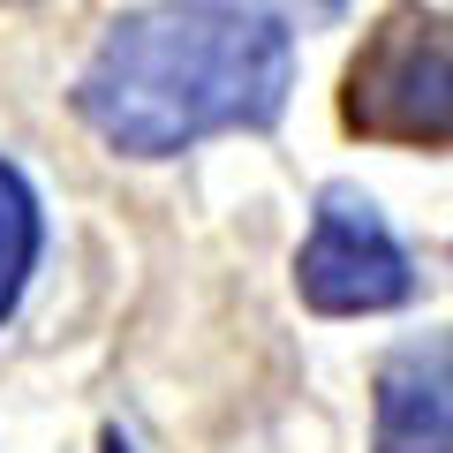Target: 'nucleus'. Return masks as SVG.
<instances>
[{
    "mask_svg": "<svg viewBox=\"0 0 453 453\" xmlns=\"http://www.w3.org/2000/svg\"><path fill=\"white\" fill-rule=\"evenodd\" d=\"M378 453H453V348H401L378 371Z\"/></svg>",
    "mask_w": 453,
    "mask_h": 453,
    "instance_id": "20e7f679",
    "label": "nucleus"
},
{
    "mask_svg": "<svg viewBox=\"0 0 453 453\" xmlns=\"http://www.w3.org/2000/svg\"><path fill=\"white\" fill-rule=\"evenodd\" d=\"M348 129L378 144H453V23L393 8L348 68Z\"/></svg>",
    "mask_w": 453,
    "mask_h": 453,
    "instance_id": "f03ea898",
    "label": "nucleus"
},
{
    "mask_svg": "<svg viewBox=\"0 0 453 453\" xmlns=\"http://www.w3.org/2000/svg\"><path fill=\"white\" fill-rule=\"evenodd\" d=\"M295 38L250 0H151L113 16L76 83V113L129 159H174L226 129H273Z\"/></svg>",
    "mask_w": 453,
    "mask_h": 453,
    "instance_id": "f257e3e1",
    "label": "nucleus"
},
{
    "mask_svg": "<svg viewBox=\"0 0 453 453\" xmlns=\"http://www.w3.org/2000/svg\"><path fill=\"white\" fill-rule=\"evenodd\" d=\"M310 8H318V16H333V8H340V0H310Z\"/></svg>",
    "mask_w": 453,
    "mask_h": 453,
    "instance_id": "423d86ee",
    "label": "nucleus"
},
{
    "mask_svg": "<svg viewBox=\"0 0 453 453\" xmlns=\"http://www.w3.org/2000/svg\"><path fill=\"white\" fill-rule=\"evenodd\" d=\"M38 250H46V219H38V196H31V181H23L16 166L0 159V325H8V310L23 303V288H31Z\"/></svg>",
    "mask_w": 453,
    "mask_h": 453,
    "instance_id": "39448f33",
    "label": "nucleus"
},
{
    "mask_svg": "<svg viewBox=\"0 0 453 453\" xmlns=\"http://www.w3.org/2000/svg\"><path fill=\"white\" fill-rule=\"evenodd\" d=\"M295 288L325 318H371V310H401L416 295V265L363 189H325L310 242L295 257Z\"/></svg>",
    "mask_w": 453,
    "mask_h": 453,
    "instance_id": "7ed1b4c3",
    "label": "nucleus"
}]
</instances>
